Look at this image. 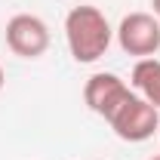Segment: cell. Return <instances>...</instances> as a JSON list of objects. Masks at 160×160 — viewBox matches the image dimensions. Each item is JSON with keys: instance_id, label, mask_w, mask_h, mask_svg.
<instances>
[{"instance_id": "cell-1", "label": "cell", "mask_w": 160, "mask_h": 160, "mask_svg": "<svg viewBox=\"0 0 160 160\" xmlns=\"http://www.w3.org/2000/svg\"><path fill=\"white\" fill-rule=\"evenodd\" d=\"M111 37H114V28L108 25V19L99 6L83 3V6H74L65 16V40H68V49H71L74 62H80V65L99 62L108 52Z\"/></svg>"}, {"instance_id": "cell-2", "label": "cell", "mask_w": 160, "mask_h": 160, "mask_svg": "<svg viewBox=\"0 0 160 160\" xmlns=\"http://www.w3.org/2000/svg\"><path fill=\"white\" fill-rule=\"evenodd\" d=\"M111 123V129H114V136L123 142H132V145H139V142H148L154 132H157L160 126V111L151 105V102H145L142 96H129V102L120 108L114 117L108 120Z\"/></svg>"}, {"instance_id": "cell-3", "label": "cell", "mask_w": 160, "mask_h": 160, "mask_svg": "<svg viewBox=\"0 0 160 160\" xmlns=\"http://www.w3.org/2000/svg\"><path fill=\"white\" fill-rule=\"evenodd\" d=\"M117 43L126 56L151 59L160 49V19L154 12H129L117 25Z\"/></svg>"}, {"instance_id": "cell-4", "label": "cell", "mask_w": 160, "mask_h": 160, "mask_svg": "<svg viewBox=\"0 0 160 160\" xmlns=\"http://www.w3.org/2000/svg\"><path fill=\"white\" fill-rule=\"evenodd\" d=\"M6 46L19 59H40L49 49V25L40 16L19 12L6 22Z\"/></svg>"}, {"instance_id": "cell-5", "label": "cell", "mask_w": 160, "mask_h": 160, "mask_svg": "<svg viewBox=\"0 0 160 160\" xmlns=\"http://www.w3.org/2000/svg\"><path fill=\"white\" fill-rule=\"evenodd\" d=\"M129 96H132L129 83L123 77H117V74H111V71L92 74V77L86 80V86H83V102H86V108H89L92 114L105 117V120L114 117L120 108L129 102Z\"/></svg>"}, {"instance_id": "cell-6", "label": "cell", "mask_w": 160, "mask_h": 160, "mask_svg": "<svg viewBox=\"0 0 160 160\" xmlns=\"http://www.w3.org/2000/svg\"><path fill=\"white\" fill-rule=\"evenodd\" d=\"M129 83L139 89V96L145 102H151L160 111V59H139L132 65V74H129Z\"/></svg>"}, {"instance_id": "cell-7", "label": "cell", "mask_w": 160, "mask_h": 160, "mask_svg": "<svg viewBox=\"0 0 160 160\" xmlns=\"http://www.w3.org/2000/svg\"><path fill=\"white\" fill-rule=\"evenodd\" d=\"M151 9H154V16L160 19V0H151Z\"/></svg>"}, {"instance_id": "cell-8", "label": "cell", "mask_w": 160, "mask_h": 160, "mask_svg": "<svg viewBox=\"0 0 160 160\" xmlns=\"http://www.w3.org/2000/svg\"><path fill=\"white\" fill-rule=\"evenodd\" d=\"M3 83H6V74H3V68H0V89H3Z\"/></svg>"}, {"instance_id": "cell-9", "label": "cell", "mask_w": 160, "mask_h": 160, "mask_svg": "<svg viewBox=\"0 0 160 160\" xmlns=\"http://www.w3.org/2000/svg\"><path fill=\"white\" fill-rule=\"evenodd\" d=\"M151 160H160V154H157V157H151Z\"/></svg>"}]
</instances>
